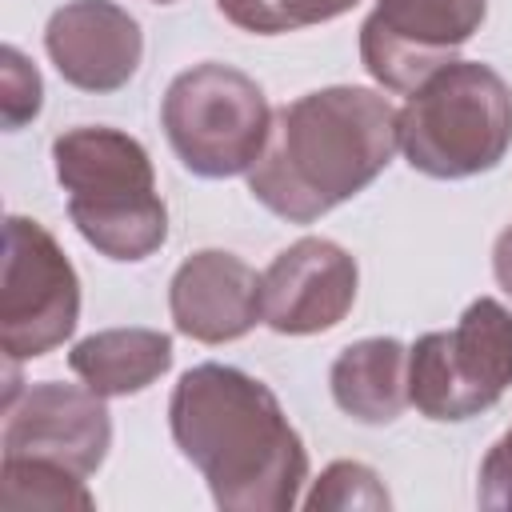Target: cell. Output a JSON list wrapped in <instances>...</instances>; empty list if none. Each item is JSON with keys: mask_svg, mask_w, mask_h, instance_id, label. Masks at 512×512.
Masks as SVG:
<instances>
[{"mask_svg": "<svg viewBox=\"0 0 512 512\" xmlns=\"http://www.w3.org/2000/svg\"><path fill=\"white\" fill-rule=\"evenodd\" d=\"M168 428L216 508L288 512L300 500L308 448L264 380L232 364H196L172 388Z\"/></svg>", "mask_w": 512, "mask_h": 512, "instance_id": "cell-1", "label": "cell"}, {"mask_svg": "<svg viewBox=\"0 0 512 512\" xmlns=\"http://www.w3.org/2000/svg\"><path fill=\"white\" fill-rule=\"evenodd\" d=\"M396 108L360 84H332L272 112L248 192L288 224H312L364 192L396 156Z\"/></svg>", "mask_w": 512, "mask_h": 512, "instance_id": "cell-2", "label": "cell"}, {"mask_svg": "<svg viewBox=\"0 0 512 512\" xmlns=\"http://www.w3.org/2000/svg\"><path fill=\"white\" fill-rule=\"evenodd\" d=\"M52 168L76 232L100 256L136 264L168 240V208L136 136L108 124L68 128L52 140Z\"/></svg>", "mask_w": 512, "mask_h": 512, "instance_id": "cell-3", "label": "cell"}, {"mask_svg": "<svg viewBox=\"0 0 512 512\" xmlns=\"http://www.w3.org/2000/svg\"><path fill=\"white\" fill-rule=\"evenodd\" d=\"M396 136L420 176L468 180L492 172L512 148V88L492 64L452 60L408 92Z\"/></svg>", "mask_w": 512, "mask_h": 512, "instance_id": "cell-4", "label": "cell"}, {"mask_svg": "<svg viewBox=\"0 0 512 512\" xmlns=\"http://www.w3.org/2000/svg\"><path fill=\"white\" fill-rule=\"evenodd\" d=\"M164 136L176 160L204 180H228L248 172L272 128V108L264 88L220 60L184 68L160 104Z\"/></svg>", "mask_w": 512, "mask_h": 512, "instance_id": "cell-5", "label": "cell"}, {"mask_svg": "<svg viewBox=\"0 0 512 512\" xmlns=\"http://www.w3.org/2000/svg\"><path fill=\"white\" fill-rule=\"evenodd\" d=\"M512 388V312L480 296L444 332L408 348V404L428 420H468Z\"/></svg>", "mask_w": 512, "mask_h": 512, "instance_id": "cell-6", "label": "cell"}, {"mask_svg": "<svg viewBox=\"0 0 512 512\" xmlns=\"http://www.w3.org/2000/svg\"><path fill=\"white\" fill-rule=\"evenodd\" d=\"M80 320V276L56 236L28 216L4 220L0 348L4 360H40L60 348Z\"/></svg>", "mask_w": 512, "mask_h": 512, "instance_id": "cell-7", "label": "cell"}, {"mask_svg": "<svg viewBox=\"0 0 512 512\" xmlns=\"http://www.w3.org/2000/svg\"><path fill=\"white\" fill-rule=\"evenodd\" d=\"M488 0H376L360 24V60L388 92H412L480 32Z\"/></svg>", "mask_w": 512, "mask_h": 512, "instance_id": "cell-8", "label": "cell"}, {"mask_svg": "<svg viewBox=\"0 0 512 512\" xmlns=\"http://www.w3.org/2000/svg\"><path fill=\"white\" fill-rule=\"evenodd\" d=\"M0 448L4 456L48 460L76 476H92L112 448V416L104 396L88 384L40 380L4 404Z\"/></svg>", "mask_w": 512, "mask_h": 512, "instance_id": "cell-9", "label": "cell"}, {"mask_svg": "<svg viewBox=\"0 0 512 512\" xmlns=\"http://www.w3.org/2000/svg\"><path fill=\"white\" fill-rule=\"evenodd\" d=\"M360 288V268L348 248L324 236H304L276 252L260 276L264 324L280 336H316L336 328Z\"/></svg>", "mask_w": 512, "mask_h": 512, "instance_id": "cell-10", "label": "cell"}, {"mask_svg": "<svg viewBox=\"0 0 512 512\" xmlns=\"http://www.w3.org/2000/svg\"><path fill=\"white\" fill-rule=\"evenodd\" d=\"M44 48L64 84L80 92L124 88L144 56V32L112 0H68L48 16Z\"/></svg>", "mask_w": 512, "mask_h": 512, "instance_id": "cell-11", "label": "cell"}, {"mask_svg": "<svg viewBox=\"0 0 512 512\" xmlns=\"http://www.w3.org/2000/svg\"><path fill=\"white\" fill-rule=\"evenodd\" d=\"M168 312L180 336L200 344H228L248 336L260 320V276L236 252L204 248L192 252L172 284H168Z\"/></svg>", "mask_w": 512, "mask_h": 512, "instance_id": "cell-12", "label": "cell"}, {"mask_svg": "<svg viewBox=\"0 0 512 512\" xmlns=\"http://www.w3.org/2000/svg\"><path fill=\"white\" fill-rule=\"evenodd\" d=\"M332 400L360 424H392L408 408V348L396 336L348 344L328 372Z\"/></svg>", "mask_w": 512, "mask_h": 512, "instance_id": "cell-13", "label": "cell"}, {"mask_svg": "<svg viewBox=\"0 0 512 512\" xmlns=\"http://www.w3.org/2000/svg\"><path fill=\"white\" fill-rule=\"evenodd\" d=\"M68 368L96 396H136L172 368V336L160 328H104L68 352Z\"/></svg>", "mask_w": 512, "mask_h": 512, "instance_id": "cell-14", "label": "cell"}, {"mask_svg": "<svg viewBox=\"0 0 512 512\" xmlns=\"http://www.w3.org/2000/svg\"><path fill=\"white\" fill-rule=\"evenodd\" d=\"M92 492L84 476L28 456H0V508L28 512V508H92Z\"/></svg>", "mask_w": 512, "mask_h": 512, "instance_id": "cell-15", "label": "cell"}, {"mask_svg": "<svg viewBox=\"0 0 512 512\" xmlns=\"http://www.w3.org/2000/svg\"><path fill=\"white\" fill-rule=\"evenodd\" d=\"M360 0H216L220 16L244 32L256 36H276V32H296L312 28L324 20H336L352 12Z\"/></svg>", "mask_w": 512, "mask_h": 512, "instance_id": "cell-16", "label": "cell"}, {"mask_svg": "<svg viewBox=\"0 0 512 512\" xmlns=\"http://www.w3.org/2000/svg\"><path fill=\"white\" fill-rule=\"evenodd\" d=\"M304 508L320 512V508H368V512H384L392 508V496L384 488V480L356 460H336L320 472V480L312 484V492L304 496Z\"/></svg>", "mask_w": 512, "mask_h": 512, "instance_id": "cell-17", "label": "cell"}, {"mask_svg": "<svg viewBox=\"0 0 512 512\" xmlns=\"http://www.w3.org/2000/svg\"><path fill=\"white\" fill-rule=\"evenodd\" d=\"M44 104V80L36 72V64L16 48L4 44L0 48V120L8 132L24 128L28 120L40 116Z\"/></svg>", "mask_w": 512, "mask_h": 512, "instance_id": "cell-18", "label": "cell"}, {"mask_svg": "<svg viewBox=\"0 0 512 512\" xmlns=\"http://www.w3.org/2000/svg\"><path fill=\"white\" fill-rule=\"evenodd\" d=\"M476 504L480 508H512V428L488 448L476 480Z\"/></svg>", "mask_w": 512, "mask_h": 512, "instance_id": "cell-19", "label": "cell"}, {"mask_svg": "<svg viewBox=\"0 0 512 512\" xmlns=\"http://www.w3.org/2000/svg\"><path fill=\"white\" fill-rule=\"evenodd\" d=\"M492 272H496V284L512 296V224L496 236V248H492Z\"/></svg>", "mask_w": 512, "mask_h": 512, "instance_id": "cell-20", "label": "cell"}, {"mask_svg": "<svg viewBox=\"0 0 512 512\" xmlns=\"http://www.w3.org/2000/svg\"><path fill=\"white\" fill-rule=\"evenodd\" d=\"M152 4H176V0H152Z\"/></svg>", "mask_w": 512, "mask_h": 512, "instance_id": "cell-21", "label": "cell"}]
</instances>
